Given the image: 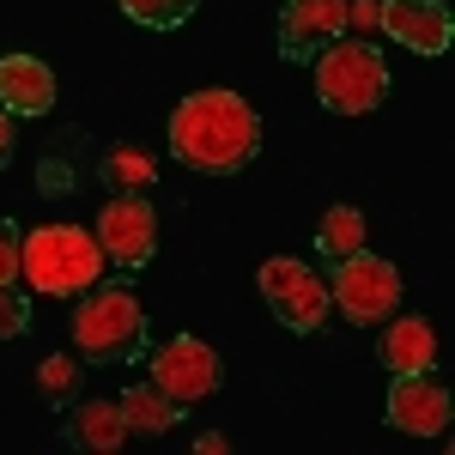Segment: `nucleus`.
Returning <instances> with one entry per match:
<instances>
[{"mask_svg": "<svg viewBox=\"0 0 455 455\" xmlns=\"http://www.w3.org/2000/svg\"><path fill=\"white\" fill-rule=\"evenodd\" d=\"M171 152L188 171L231 176L261 152V116H255V104H249L243 92H231V85L188 92V98L171 109Z\"/></svg>", "mask_w": 455, "mask_h": 455, "instance_id": "f257e3e1", "label": "nucleus"}, {"mask_svg": "<svg viewBox=\"0 0 455 455\" xmlns=\"http://www.w3.org/2000/svg\"><path fill=\"white\" fill-rule=\"evenodd\" d=\"M73 340L92 364H134L146 358V310L128 280H98L73 310Z\"/></svg>", "mask_w": 455, "mask_h": 455, "instance_id": "f03ea898", "label": "nucleus"}, {"mask_svg": "<svg viewBox=\"0 0 455 455\" xmlns=\"http://www.w3.org/2000/svg\"><path fill=\"white\" fill-rule=\"evenodd\" d=\"M104 243L85 231V225H43L25 237V280L49 298H79L92 291L104 274Z\"/></svg>", "mask_w": 455, "mask_h": 455, "instance_id": "7ed1b4c3", "label": "nucleus"}, {"mask_svg": "<svg viewBox=\"0 0 455 455\" xmlns=\"http://www.w3.org/2000/svg\"><path fill=\"white\" fill-rule=\"evenodd\" d=\"M315 98H322V109H334V116H371V109L388 98L383 49L352 43V36H334V43L315 55Z\"/></svg>", "mask_w": 455, "mask_h": 455, "instance_id": "20e7f679", "label": "nucleus"}, {"mask_svg": "<svg viewBox=\"0 0 455 455\" xmlns=\"http://www.w3.org/2000/svg\"><path fill=\"white\" fill-rule=\"evenodd\" d=\"M328 304H340L347 322L358 328H377L395 304H401V274L388 267L383 255H347V261H334V285H328Z\"/></svg>", "mask_w": 455, "mask_h": 455, "instance_id": "39448f33", "label": "nucleus"}, {"mask_svg": "<svg viewBox=\"0 0 455 455\" xmlns=\"http://www.w3.org/2000/svg\"><path fill=\"white\" fill-rule=\"evenodd\" d=\"M261 298H267V310L280 315L291 334H315L322 322H328V285L315 280V267L304 261H291V255H274V261H261Z\"/></svg>", "mask_w": 455, "mask_h": 455, "instance_id": "423d86ee", "label": "nucleus"}, {"mask_svg": "<svg viewBox=\"0 0 455 455\" xmlns=\"http://www.w3.org/2000/svg\"><path fill=\"white\" fill-rule=\"evenodd\" d=\"M98 243L122 274H140L146 261L158 255V212L146 195H109L98 212Z\"/></svg>", "mask_w": 455, "mask_h": 455, "instance_id": "0eeeda50", "label": "nucleus"}, {"mask_svg": "<svg viewBox=\"0 0 455 455\" xmlns=\"http://www.w3.org/2000/svg\"><path fill=\"white\" fill-rule=\"evenodd\" d=\"M225 377V364H219V352L207 340H195V334H176L164 347L152 352V383L171 395L176 407H195V401H207L212 388Z\"/></svg>", "mask_w": 455, "mask_h": 455, "instance_id": "6e6552de", "label": "nucleus"}, {"mask_svg": "<svg viewBox=\"0 0 455 455\" xmlns=\"http://www.w3.org/2000/svg\"><path fill=\"white\" fill-rule=\"evenodd\" d=\"M450 388L437 383V371H407L388 388V425L407 437H443L450 431Z\"/></svg>", "mask_w": 455, "mask_h": 455, "instance_id": "1a4fd4ad", "label": "nucleus"}, {"mask_svg": "<svg viewBox=\"0 0 455 455\" xmlns=\"http://www.w3.org/2000/svg\"><path fill=\"white\" fill-rule=\"evenodd\" d=\"M352 0H285L280 12V55L285 61H315L334 36L347 31Z\"/></svg>", "mask_w": 455, "mask_h": 455, "instance_id": "9d476101", "label": "nucleus"}, {"mask_svg": "<svg viewBox=\"0 0 455 455\" xmlns=\"http://www.w3.org/2000/svg\"><path fill=\"white\" fill-rule=\"evenodd\" d=\"M377 19H383V31L401 43V49H413V55H443L455 36V19L443 0H383L377 6Z\"/></svg>", "mask_w": 455, "mask_h": 455, "instance_id": "9b49d317", "label": "nucleus"}, {"mask_svg": "<svg viewBox=\"0 0 455 455\" xmlns=\"http://www.w3.org/2000/svg\"><path fill=\"white\" fill-rule=\"evenodd\" d=\"M55 104V73L36 55H0V109L6 116H49Z\"/></svg>", "mask_w": 455, "mask_h": 455, "instance_id": "f8f14e48", "label": "nucleus"}, {"mask_svg": "<svg viewBox=\"0 0 455 455\" xmlns=\"http://www.w3.org/2000/svg\"><path fill=\"white\" fill-rule=\"evenodd\" d=\"M98 176V152L85 146V134L79 128H68L61 134V146H49L43 152V164H36V182H43V195H85V182Z\"/></svg>", "mask_w": 455, "mask_h": 455, "instance_id": "ddd939ff", "label": "nucleus"}, {"mask_svg": "<svg viewBox=\"0 0 455 455\" xmlns=\"http://www.w3.org/2000/svg\"><path fill=\"white\" fill-rule=\"evenodd\" d=\"M377 358L388 364V377H407V371H437V328L425 315H401L388 322Z\"/></svg>", "mask_w": 455, "mask_h": 455, "instance_id": "4468645a", "label": "nucleus"}, {"mask_svg": "<svg viewBox=\"0 0 455 455\" xmlns=\"http://www.w3.org/2000/svg\"><path fill=\"white\" fill-rule=\"evenodd\" d=\"M68 443L79 455H116L128 443V419H122V401H85L73 407L68 419Z\"/></svg>", "mask_w": 455, "mask_h": 455, "instance_id": "2eb2a0df", "label": "nucleus"}, {"mask_svg": "<svg viewBox=\"0 0 455 455\" xmlns=\"http://www.w3.org/2000/svg\"><path fill=\"white\" fill-rule=\"evenodd\" d=\"M122 419H128V437H164V431L182 419V407H176L158 383H152V388L140 383V388L122 395Z\"/></svg>", "mask_w": 455, "mask_h": 455, "instance_id": "dca6fc26", "label": "nucleus"}, {"mask_svg": "<svg viewBox=\"0 0 455 455\" xmlns=\"http://www.w3.org/2000/svg\"><path fill=\"white\" fill-rule=\"evenodd\" d=\"M358 249H364V212L358 207H328L322 231H315V255H322V261H347Z\"/></svg>", "mask_w": 455, "mask_h": 455, "instance_id": "f3484780", "label": "nucleus"}, {"mask_svg": "<svg viewBox=\"0 0 455 455\" xmlns=\"http://www.w3.org/2000/svg\"><path fill=\"white\" fill-rule=\"evenodd\" d=\"M152 176H158V164L134 146H109L98 158V182H116V195H140V188H152Z\"/></svg>", "mask_w": 455, "mask_h": 455, "instance_id": "a211bd4d", "label": "nucleus"}, {"mask_svg": "<svg viewBox=\"0 0 455 455\" xmlns=\"http://www.w3.org/2000/svg\"><path fill=\"white\" fill-rule=\"evenodd\" d=\"M195 6H201V0H122V12H128L134 25H146V31H176V25H188Z\"/></svg>", "mask_w": 455, "mask_h": 455, "instance_id": "6ab92c4d", "label": "nucleus"}, {"mask_svg": "<svg viewBox=\"0 0 455 455\" xmlns=\"http://www.w3.org/2000/svg\"><path fill=\"white\" fill-rule=\"evenodd\" d=\"M36 388H43V401L68 407L73 388H79V364H73V358H61V352H49V358L36 364Z\"/></svg>", "mask_w": 455, "mask_h": 455, "instance_id": "aec40b11", "label": "nucleus"}, {"mask_svg": "<svg viewBox=\"0 0 455 455\" xmlns=\"http://www.w3.org/2000/svg\"><path fill=\"white\" fill-rule=\"evenodd\" d=\"M25 328H31V298L12 291V285H0V340H19Z\"/></svg>", "mask_w": 455, "mask_h": 455, "instance_id": "412c9836", "label": "nucleus"}, {"mask_svg": "<svg viewBox=\"0 0 455 455\" xmlns=\"http://www.w3.org/2000/svg\"><path fill=\"white\" fill-rule=\"evenodd\" d=\"M25 274V231L12 219H0V285H12Z\"/></svg>", "mask_w": 455, "mask_h": 455, "instance_id": "4be33fe9", "label": "nucleus"}, {"mask_svg": "<svg viewBox=\"0 0 455 455\" xmlns=\"http://www.w3.org/2000/svg\"><path fill=\"white\" fill-rule=\"evenodd\" d=\"M12 122H19V116H6V109H0V171L12 164V146H19V134H12Z\"/></svg>", "mask_w": 455, "mask_h": 455, "instance_id": "5701e85b", "label": "nucleus"}, {"mask_svg": "<svg viewBox=\"0 0 455 455\" xmlns=\"http://www.w3.org/2000/svg\"><path fill=\"white\" fill-rule=\"evenodd\" d=\"M195 450H201V455H225V450H231V437H219V431H207V437H195Z\"/></svg>", "mask_w": 455, "mask_h": 455, "instance_id": "b1692460", "label": "nucleus"}]
</instances>
